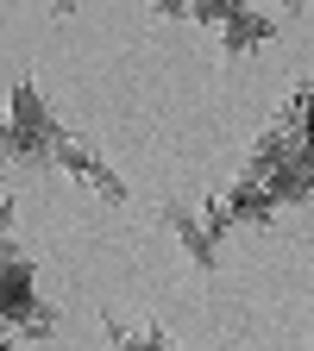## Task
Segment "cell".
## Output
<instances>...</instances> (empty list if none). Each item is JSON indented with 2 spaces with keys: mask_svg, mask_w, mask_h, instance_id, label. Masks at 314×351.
I'll return each instance as SVG.
<instances>
[{
  "mask_svg": "<svg viewBox=\"0 0 314 351\" xmlns=\"http://www.w3.org/2000/svg\"><path fill=\"white\" fill-rule=\"evenodd\" d=\"M63 145H69L63 119H57L51 101H44L38 88L19 75V82H13V101H7V157H13L19 169H57Z\"/></svg>",
  "mask_w": 314,
  "mask_h": 351,
  "instance_id": "cell-1",
  "label": "cell"
},
{
  "mask_svg": "<svg viewBox=\"0 0 314 351\" xmlns=\"http://www.w3.org/2000/svg\"><path fill=\"white\" fill-rule=\"evenodd\" d=\"M164 13H170V19L214 25V32H220V51H233V57L264 51V44L283 32V19H277V13H258V7H164Z\"/></svg>",
  "mask_w": 314,
  "mask_h": 351,
  "instance_id": "cell-2",
  "label": "cell"
},
{
  "mask_svg": "<svg viewBox=\"0 0 314 351\" xmlns=\"http://www.w3.org/2000/svg\"><path fill=\"white\" fill-rule=\"evenodd\" d=\"M201 207H208V219H214V232H220V239H227V232H239V226H271V219L283 213V201L264 189L258 176H245V169H239L220 195H208Z\"/></svg>",
  "mask_w": 314,
  "mask_h": 351,
  "instance_id": "cell-3",
  "label": "cell"
},
{
  "mask_svg": "<svg viewBox=\"0 0 314 351\" xmlns=\"http://www.w3.org/2000/svg\"><path fill=\"white\" fill-rule=\"evenodd\" d=\"M157 226L176 239V251H183L201 276H214V270H220V232H214L208 207H195L189 195H170V201L157 207Z\"/></svg>",
  "mask_w": 314,
  "mask_h": 351,
  "instance_id": "cell-4",
  "label": "cell"
},
{
  "mask_svg": "<svg viewBox=\"0 0 314 351\" xmlns=\"http://www.w3.org/2000/svg\"><path fill=\"white\" fill-rule=\"evenodd\" d=\"M57 169L69 176V182H82V189H95L107 207H126V182H120V176H113V163L95 151V145H88V138H69L63 145V157H57Z\"/></svg>",
  "mask_w": 314,
  "mask_h": 351,
  "instance_id": "cell-5",
  "label": "cell"
},
{
  "mask_svg": "<svg viewBox=\"0 0 314 351\" xmlns=\"http://www.w3.org/2000/svg\"><path fill=\"white\" fill-rule=\"evenodd\" d=\"M107 332H113V345H120V351H183V345H176L164 326H151V320H139V326H132V320L107 314Z\"/></svg>",
  "mask_w": 314,
  "mask_h": 351,
  "instance_id": "cell-6",
  "label": "cell"
}]
</instances>
